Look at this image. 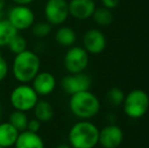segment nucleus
Returning a JSON list of instances; mask_svg holds the SVG:
<instances>
[{
  "mask_svg": "<svg viewBox=\"0 0 149 148\" xmlns=\"http://www.w3.org/2000/svg\"><path fill=\"white\" fill-rule=\"evenodd\" d=\"M39 101V95L29 83H19L11 90L9 101L13 110L22 112L33 111Z\"/></svg>",
  "mask_w": 149,
  "mask_h": 148,
  "instance_id": "20e7f679",
  "label": "nucleus"
},
{
  "mask_svg": "<svg viewBox=\"0 0 149 148\" xmlns=\"http://www.w3.org/2000/svg\"><path fill=\"white\" fill-rule=\"evenodd\" d=\"M8 73H9V66H8L7 61L3 56L0 55V82L7 77Z\"/></svg>",
  "mask_w": 149,
  "mask_h": 148,
  "instance_id": "b1692460",
  "label": "nucleus"
},
{
  "mask_svg": "<svg viewBox=\"0 0 149 148\" xmlns=\"http://www.w3.org/2000/svg\"><path fill=\"white\" fill-rule=\"evenodd\" d=\"M41 70V59L36 52L24 50L14 55L11 64L13 78L19 83H31Z\"/></svg>",
  "mask_w": 149,
  "mask_h": 148,
  "instance_id": "f257e3e1",
  "label": "nucleus"
},
{
  "mask_svg": "<svg viewBox=\"0 0 149 148\" xmlns=\"http://www.w3.org/2000/svg\"><path fill=\"white\" fill-rule=\"evenodd\" d=\"M35 118L40 122L46 123L49 122L54 117V108L49 101H38L35 108L33 109Z\"/></svg>",
  "mask_w": 149,
  "mask_h": 148,
  "instance_id": "f3484780",
  "label": "nucleus"
},
{
  "mask_svg": "<svg viewBox=\"0 0 149 148\" xmlns=\"http://www.w3.org/2000/svg\"><path fill=\"white\" fill-rule=\"evenodd\" d=\"M89 54L83 47L72 46L64 55L63 63L68 73H81L84 72L89 63Z\"/></svg>",
  "mask_w": 149,
  "mask_h": 148,
  "instance_id": "423d86ee",
  "label": "nucleus"
},
{
  "mask_svg": "<svg viewBox=\"0 0 149 148\" xmlns=\"http://www.w3.org/2000/svg\"><path fill=\"white\" fill-rule=\"evenodd\" d=\"M55 148H72L69 144H66V143H62V144L57 145Z\"/></svg>",
  "mask_w": 149,
  "mask_h": 148,
  "instance_id": "c85d7f7f",
  "label": "nucleus"
},
{
  "mask_svg": "<svg viewBox=\"0 0 149 148\" xmlns=\"http://www.w3.org/2000/svg\"><path fill=\"white\" fill-rule=\"evenodd\" d=\"M122 105L127 117L131 119H140L149 109V95L142 89H133L125 95Z\"/></svg>",
  "mask_w": 149,
  "mask_h": 148,
  "instance_id": "39448f33",
  "label": "nucleus"
},
{
  "mask_svg": "<svg viewBox=\"0 0 149 148\" xmlns=\"http://www.w3.org/2000/svg\"><path fill=\"white\" fill-rule=\"evenodd\" d=\"M31 83L39 97H47L55 90L57 80L51 72L40 71Z\"/></svg>",
  "mask_w": 149,
  "mask_h": 148,
  "instance_id": "f8f14e48",
  "label": "nucleus"
},
{
  "mask_svg": "<svg viewBox=\"0 0 149 148\" xmlns=\"http://www.w3.org/2000/svg\"><path fill=\"white\" fill-rule=\"evenodd\" d=\"M76 33L70 26H60L55 33V41L58 45L65 48L72 47L76 42Z\"/></svg>",
  "mask_w": 149,
  "mask_h": 148,
  "instance_id": "dca6fc26",
  "label": "nucleus"
},
{
  "mask_svg": "<svg viewBox=\"0 0 149 148\" xmlns=\"http://www.w3.org/2000/svg\"><path fill=\"white\" fill-rule=\"evenodd\" d=\"M83 48L88 54L98 55L106 49L107 39L102 32L97 28H90L87 31L82 38Z\"/></svg>",
  "mask_w": 149,
  "mask_h": 148,
  "instance_id": "9b49d317",
  "label": "nucleus"
},
{
  "mask_svg": "<svg viewBox=\"0 0 149 148\" xmlns=\"http://www.w3.org/2000/svg\"><path fill=\"white\" fill-rule=\"evenodd\" d=\"M125 99V93L119 87H113V88L109 89L107 92V99L111 105L118 107L121 106Z\"/></svg>",
  "mask_w": 149,
  "mask_h": 148,
  "instance_id": "5701e85b",
  "label": "nucleus"
},
{
  "mask_svg": "<svg viewBox=\"0 0 149 148\" xmlns=\"http://www.w3.org/2000/svg\"><path fill=\"white\" fill-rule=\"evenodd\" d=\"M1 116H2V109H1V107H0V119H1Z\"/></svg>",
  "mask_w": 149,
  "mask_h": 148,
  "instance_id": "c756f323",
  "label": "nucleus"
},
{
  "mask_svg": "<svg viewBox=\"0 0 149 148\" xmlns=\"http://www.w3.org/2000/svg\"><path fill=\"white\" fill-rule=\"evenodd\" d=\"M31 34L38 39H45L51 34L52 26L48 22H35L31 28Z\"/></svg>",
  "mask_w": 149,
  "mask_h": 148,
  "instance_id": "4be33fe9",
  "label": "nucleus"
},
{
  "mask_svg": "<svg viewBox=\"0 0 149 148\" xmlns=\"http://www.w3.org/2000/svg\"><path fill=\"white\" fill-rule=\"evenodd\" d=\"M19 134L9 122L0 123V146L4 148L13 147Z\"/></svg>",
  "mask_w": 149,
  "mask_h": 148,
  "instance_id": "2eb2a0df",
  "label": "nucleus"
},
{
  "mask_svg": "<svg viewBox=\"0 0 149 148\" xmlns=\"http://www.w3.org/2000/svg\"><path fill=\"white\" fill-rule=\"evenodd\" d=\"M13 3H15V5H26L29 6L30 4L33 3L35 0H11Z\"/></svg>",
  "mask_w": 149,
  "mask_h": 148,
  "instance_id": "bb28decb",
  "label": "nucleus"
},
{
  "mask_svg": "<svg viewBox=\"0 0 149 148\" xmlns=\"http://www.w3.org/2000/svg\"><path fill=\"white\" fill-rule=\"evenodd\" d=\"M0 148H4V147H2V146H0Z\"/></svg>",
  "mask_w": 149,
  "mask_h": 148,
  "instance_id": "7c9ffc66",
  "label": "nucleus"
},
{
  "mask_svg": "<svg viewBox=\"0 0 149 148\" xmlns=\"http://www.w3.org/2000/svg\"><path fill=\"white\" fill-rule=\"evenodd\" d=\"M46 22L52 26H61L69 16L68 2L66 0H47L44 7Z\"/></svg>",
  "mask_w": 149,
  "mask_h": 148,
  "instance_id": "6e6552de",
  "label": "nucleus"
},
{
  "mask_svg": "<svg viewBox=\"0 0 149 148\" xmlns=\"http://www.w3.org/2000/svg\"><path fill=\"white\" fill-rule=\"evenodd\" d=\"M29 120H30V119H29L26 112L16 111V110H13V112L9 115V118H8V122H9L18 132H22V131L26 130Z\"/></svg>",
  "mask_w": 149,
  "mask_h": 148,
  "instance_id": "aec40b11",
  "label": "nucleus"
},
{
  "mask_svg": "<svg viewBox=\"0 0 149 148\" xmlns=\"http://www.w3.org/2000/svg\"><path fill=\"white\" fill-rule=\"evenodd\" d=\"M93 18L94 22H95L97 26H110L111 24L114 20V16H113V13L111 11V9L107 7H96L95 10H94L93 14L91 16Z\"/></svg>",
  "mask_w": 149,
  "mask_h": 148,
  "instance_id": "6ab92c4d",
  "label": "nucleus"
},
{
  "mask_svg": "<svg viewBox=\"0 0 149 148\" xmlns=\"http://www.w3.org/2000/svg\"><path fill=\"white\" fill-rule=\"evenodd\" d=\"M14 148H45V141L39 133L24 130L19 132Z\"/></svg>",
  "mask_w": 149,
  "mask_h": 148,
  "instance_id": "4468645a",
  "label": "nucleus"
},
{
  "mask_svg": "<svg viewBox=\"0 0 149 148\" xmlns=\"http://www.w3.org/2000/svg\"><path fill=\"white\" fill-rule=\"evenodd\" d=\"M100 130L88 120H80L70 128L69 145L72 148H94L98 144Z\"/></svg>",
  "mask_w": 149,
  "mask_h": 148,
  "instance_id": "f03ea898",
  "label": "nucleus"
},
{
  "mask_svg": "<svg viewBox=\"0 0 149 148\" xmlns=\"http://www.w3.org/2000/svg\"><path fill=\"white\" fill-rule=\"evenodd\" d=\"M41 127H42V122H40L38 119L33 118V119L29 120L26 130L31 131V132H33V133H39L40 130H41Z\"/></svg>",
  "mask_w": 149,
  "mask_h": 148,
  "instance_id": "393cba45",
  "label": "nucleus"
},
{
  "mask_svg": "<svg viewBox=\"0 0 149 148\" xmlns=\"http://www.w3.org/2000/svg\"><path fill=\"white\" fill-rule=\"evenodd\" d=\"M100 1H102V4L104 7H107L112 10L119 5L121 0H100Z\"/></svg>",
  "mask_w": 149,
  "mask_h": 148,
  "instance_id": "a878e982",
  "label": "nucleus"
},
{
  "mask_svg": "<svg viewBox=\"0 0 149 148\" xmlns=\"http://www.w3.org/2000/svg\"><path fill=\"white\" fill-rule=\"evenodd\" d=\"M95 8L93 0H70L68 2L69 15L79 20L91 17Z\"/></svg>",
  "mask_w": 149,
  "mask_h": 148,
  "instance_id": "ddd939ff",
  "label": "nucleus"
},
{
  "mask_svg": "<svg viewBox=\"0 0 149 148\" xmlns=\"http://www.w3.org/2000/svg\"><path fill=\"white\" fill-rule=\"evenodd\" d=\"M69 109L76 118L80 120H89L98 114L100 101L97 97L89 90L80 91L70 95Z\"/></svg>",
  "mask_w": 149,
  "mask_h": 148,
  "instance_id": "7ed1b4c3",
  "label": "nucleus"
},
{
  "mask_svg": "<svg viewBox=\"0 0 149 148\" xmlns=\"http://www.w3.org/2000/svg\"><path fill=\"white\" fill-rule=\"evenodd\" d=\"M123 140V130L115 124H109L98 133V144L104 148H118Z\"/></svg>",
  "mask_w": 149,
  "mask_h": 148,
  "instance_id": "9d476101",
  "label": "nucleus"
},
{
  "mask_svg": "<svg viewBox=\"0 0 149 148\" xmlns=\"http://www.w3.org/2000/svg\"><path fill=\"white\" fill-rule=\"evenodd\" d=\"M5 4H6V1H5V0H0V19H2V18H3Z\"/></svg>",
  "mask_w": 149,
  "mask_h": 148,
  "instance_id": "cd10ccee",
  "label": "nucleus"
},
{
  "mask_svg": "<svg viewBox=\"0 0 149 148\" xmlns=\"http://www.w3.org/2000/svg\"><path fill=\"white\" fill-rule=\"evenodd\" d=\"M35 18L33 11L26 5H14L7 15V19L17 32L30 30L35 24Z\"/></svg>",
  "mask_w": 149,
  "mask_h": 148,
  "instance_id": "0eeeda50",
  "label": "nucleus"
},
{
  "mask_svg": "<svg viewBox=\"0 0 149 148\" xmlns=\"http://www.w3.org/2000/svg\"><path fill=\"white\" fill-rule=\"evenodd\" d=\"M16 34H18V32L7 18L0 19V48L7 47L9 42Z\"/></svg>",
  "mask_w": 149,
  "mask_h": 148,
  "instance_id": "a211bd4d",
  "label": "nucleus"
},
{
  "mask_svg": "<svg viewBox=\"0 0 149 148\" xmlns=\"http://www.w3.org/2000/svg\"><path fill=\"white\" fill-rule=\"evenodd\" d=\"M61 88L65 93L72 95L80 91L89 90L91 86V78L84 72L81 73H68L61 80Z\"/></svg>",
  "mask_w": 149,
  "mask_h": 148,
  "instance_id": "1a4fd4ad",
  "label": "nucleus"
},
{
  "mask_svg": "<svg viewBox=\"0 0 149 148\" xmlns=\"http://www.w3.org/2000/svg\"><path fill=\"white\" fill-rule=\"evenodd\" d=\"M8 49L10 50L12 54L16 55L19 54L22 52H24V50L28 49V42H26V38L19 34H16L15 36L11 39V41L9 42V44L7 45Z\"/></svg>",
  "mask_w": 149,
  "mask_h": 148,
  "instance_id": "412c9836",
  "label": "nucleus"
},
{
  "mask_svg": "<svg viewBox=\"0 0 149 148\" xmlns=\"http://www.w3.org/2000/svg\"><path fill=\"white\" fill-rule=\"evenodd\" d=\"M0 55H1V51H0Z\"/></svg>",
  "mask_w": 149,
  "mask_h": 148,
  "instance_id": "2f4dec72",
  "label": "nucleus"
}]
</instances>
